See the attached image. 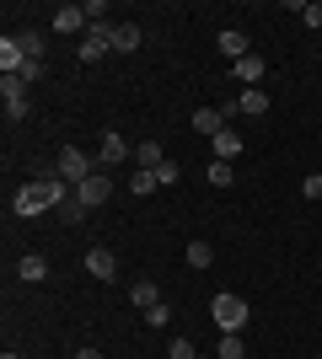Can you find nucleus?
Wrapping results in <instances>:
<instances>
[{"instance_id": "nucleus-1", "label": "nucleus", "mask_w": 322, "mask_h": 359, "mask_svg": "<svg viewBox=\"0 0 322 359\" xmlns=\"http://www.w3.org/2000/svg\"><path fill=\"white\" fill-rule=\"evenodd\" d=\"M70 194H76L70 182H60V177H38V182H27V188H16L11 215H16V220H32V215H43V210H60Z\"/></svg>"}, {"instance_id": "nucleus-2", "label": "nucleus", "mask_w": 322, "mask_h": 359, "mask_svg": "<svg viewBox=\"0 0 322 359\" xmlns=\"http://www.w3.org/2000/svg\"><path fill=\"white\" fill-rule=\"evenodd\" d=\"M92 172H97V161H92V156H86L81 145H65V150H60V166H54V177H60V182L81 188V182L92 177Z\"/></svg>"}, {"instance_id": "nucleus-3", "label": "nucleus", "mask_w": 322, "mask_h": 359, "mask_svg": "<svg viewBox=\"0 0 322 359\" xmlns=\"http://www.w3.org/2000/svg\"><path fill=\"white\" fill-rule=\"evenodd\" d=\"M210 316H215V327H220V332H242L247 327V300L220 290V295L210 300Z\"/></svg>"}, {"instance_id": "nucleus-4", "label": "nucleus", "mask_w": 322, "mask_h": 359, "mask_svg": "<svg viewBox=\"0 0 322 359\" xmlns=\"http://www.w3.org/2000/svg\"><path fill=\"white\" fill-rule=\"evenodd\" d=\"M0 102H6V118L22 123L27 118V81L22 75H0Z\"/></svg>"}, {"instance_id": "nucleus-5", "label": "nucleus", "mask_w": 322, "mask_h": 359, "mask_svg": "<svg viewBox=\"0 0 322 359\" xmlns=\"http://www.w3.org/2000/svg\"><path fill=\"white\" fill-rule=\"evenodd\" d=\"M107 48H113V22H97V27L86 32V38H81L76 60H81V65H97V60L107 54Z\"/></svg>"}, {"instance_id": "nucleus-6", "label": "nucleus", "mask_w": 322, "mask_h": 359, "mask_svg": "<svg viewBox=\"0 0 322 359\" xmlns=\"http://www.w3.org/2000/svg\"><path fill=\"white\" fill-rule=\"evenodd\" d=\"M76 198L86 204V210H102L107 198H113V177H107V172H92V177L76 188Z\"/></svg>"}, {"instance_id": "nucleus-7", "label": "nucleus", "mask_w": 322, "mask_h": 359, "mask_svg": "<svg viewBox=\"0 0 322 359\" xmlns=\"http://www.w3.org/2000/svg\"><path fill=\"white\" fill-rule=\"evenodd\" d=\"M86 273H92L97 285L119 279V257H113V247H92V252H86Z\"/></svg>"}, {"instance_id": "nucleus-8", "label": "nucleus", "mask_w": 322, "mask_h": 359, "mask_svg": "<svg viewBox=\"0 0 322 359\" xmlns=\"http://www.w3.org/2000/svg\"><path fill=\"white\" fill-rule=\"evenodd\" d=\"M54 32H81V38H86V32H92L86 6H60V11H54Z\"/></svg>"}, {"instance_id": "nucleus-9", "label": "nucleus", "mask_w": 322, "mask_h": 359, "mask_svg": "<svg viewBox=\"0 0 322 359\" xmlns=\"http://www.w3.org/2000/svg\"><path fill=\"white\" fill-rule=\"evenodd\" d=\"M231 70H236V81H242V86H263V75H269V60H263V54H242V60L231 65Z\"/></svg>"}, {"instance_id": "nucleus-10", "label": "nucleus", "mask_w": 322, "mask_h": 359, "mask_svg": "<svg viewBox=\"0 0 322 359\" xmlns=\"http://www.w3.org/2000/svg\"><path fill=\"white\" fill-rule=\"evenodd\" d=\"M16 279H22V285H43V279H48V257L43 252L16 257Z\"/></svg>"}, {"instance_id": "nucleus-11", "label": "nucleus", "mask_w": 322, "mask_h": 359, "mask_svg": "<svg viewBox=\"0 0 322 359\" xmlns=\"http://www.w3.org/2000/svg\"><path fill=\"white\" fill-rule=\"evenodd\" d=\"M210 150H215V161H236V156L247 150V140L236 135V129H220V135L210 140Z\"/></svg>"}, {"instance_id": "nucleus-12", "label": "nucleus", "mask_w": 322, "mask_h": 359, "mask_svg": "<svg viewBox=\"0 0 322 359\" xmlns=\"http://www.w3.org/2000/svg\"><path fill=\"white\" fill-rule=\"evenodd\" d=\"M123 156H129V140H123L119 129H107V135L97 140V161H102V166H113V161H123Z\"/></svg>"}, {"instance_id": "nucleus-13", "label": "nucleus", "mask_w": 322, "mask_h": 359, "mask_svg": "<svg viewBox=\"0 0 322 359\" xmlns=\"http://www.w3.org/2000/svg\"><path fill=\"white\" fill-rule=\"evenodd\" d=\"M22 65H27V54H22V38H11V32H6V38H0V70L16 75Z\"/></svg>"}, {"instance_id": "nucleus-14", "label": "nucleus", "mask_w": 322, "mask_h": 359, "mask_svg": "<svg viewBox=\"0 0 322 359\" xmlns=\"http://www.w3.org/2000/svg\"><path fill=\"white\" fill-rule=\"evenodd\" d=\"M215 48L226 54V60H242V54H253V43H247V32H236V27H226L220 38H215Z\"/></svg>"}, {"instance_id": "nucleus-15", "label": "nucleus", "mask_w": 322, "mask_h": 359, "mask_svg": "<svg viewBox=\"0 0 322 359\" xmlns=\"http://www.w3.org/2000/svg\"><path fill=\"white\" fill-rule=\"evenodd\" d=\"M194 129H199L204 140H215L220 129H231V123H226V113H220V107H199V113H194Z\"/></svg>"}, {"instance_id": "nucleus-16", "label": "nucleus", "mask_w": 322, "mask_h": 359, "mask_svg": "<svg viewBox=\"0 0 322 359\" xmlns=\"http://www.w3.org/2000/svg\"><path fill=\"white\" fill-rule=\"evenodd\" d=\"M129 300H135V311H151V306H161V290H156V279H135V285H129Z\"/></svg>"}, {"instance_id": "nucleus-17", "label": "nucleus", "mask_w": 322, "mask_h": 359, "mask_svg": "<svg viewBox=\"0 0 322 359\" xmlns=\"http://www.w3.org/2000/svg\"><path fill=\"white\" fill-rule=\"evenodd\" d=\"M161 161H167V150L156 145V140H140V150H135V172H156Z\"/></svg>"}, {"instance_id": "nucleus-18", "label": "nucleus", "mask_w": 322, "mask_h": 359, "mask_svg": "<svg viewBox=\"0 0 322 359\" xmlns=\"http://www.w3.org/2000/svg\"><path fill=\"white\" fill-rule=\"evenodd\" d=\"M113 48H119V54H135L140 48V27L135 22H113Z\"/></svg>"}, {"instance_id": "nucleus-19", "label": "nucleus", "mask_w": 322, "mask_h": 359, "mask_svg": "<svg viewBox=\"0 0 322 359\" xmlns=\"http://www.w3.org/2000/svg\"><path fill=\"white\" fill-rule=\"evenodd\" d=\"M236 102H242V113H253V118H263V113H269V97H263V86H242V97H236Z\"/></svg>"}, {"instance_id": "nucleus-20", "label": "nucleus", "mask_w": 322, "mask_h": 359, "mask_svg": "<svg viewBox=\"0 0 322 359\" xmlns=\"http://www.w3.org/2000/svg\"><path fill=\"white\" fill-rule=\"evenodd\" d=\"M16 38H22V54H27V60H38V65H43V54H48L43 32H38V27H27V32H16Z\"/></svg>"}, {"instance_id": "nucleus-21", "label": "nucleus", "mask_w": 322, "mask_h": 359, "mask_svg": "<svg viewBox=\"0 0 322 359\" xmlns=\"http://www.w3.org/2000/svg\"><path fill=\"white\" fill-rule=\"evenodd\" d=\"M188 269H210V263H215V247H210V241H188Z\"/></svg>"}, {"instance_id": "nucleus-22", "label": "nucleus", "mask_w": 322, "mask_h": 359, "mask_svg": "<svg viewBox=\"0 0 322 359\" xmlns=\"http://www.w3.org/2000/svg\"><path fill=\"white\" fill-rule=\"evenodd\" d=\"M215 359H247L242 332H220V354H215Z\"/></svg>"}, {"instance_id": "nucleus-23", "label": "nucleus", "mask_w": 322, "mask_h": 359, "mask_svg": "<svg viewBox=\"0 0 322 359\" xmlns=\"http://www.w3.org/2000/svg\"><path fill=\"white\" fill-rule=\"evenodd\" d=\"M60 220H65V225H81V220H86V204H81V198L70 194V198L60 204Z\"/></svg>"}, {"instance_id": "nucleus-24", "label": "nucleus", "mask_w": 322, "mask_h": 359, "mask_svg": "<svg viewBox=\"0 0 322 359\" xmlns=\"http://www.w3.org/2000/svg\"><path fill=\"white\" fill-rule=\"evenodd\" d=\"M156 188H161V182H156V172H135V177H129V194H156Z\"/></svg>"}, {"instance_id": "nucleus-25", "label": "nucleus", "mask_w": 322, "mask_h": 359, "mask_svg": "<svg viewBox=\"0 0 322 359\" xmlns=\"http://www.w3.org/2000/svg\"><path fill=\"white\" fill-rule=\"evenodd\" d=\"M210 182H215V188H231V182H236L231 161H210Z\"/></svg>"}, {"instance_id": "nucleus-26", "label": "nucleus", "mask_w": 322, "mask_h": 359, "mask_svg": "<svg viewBox=\"0 0 322 359\" xmlns=\"http://www.w3.org/2000/svg\"><path fill=\"white\" fill-rule=\"evenodd\" d=\"M177 177H183V166H177V161H161V166H156V182H161V188H172Z\"/></svg>"}, {"instance_id": "nucleus-27", "label": "nucleus", "mask_w": 322, "mask_h": 359, "mask_svg": "<svg viewBox=\"0 0 322 359\" xmlns=\"http://www.w3.org/2000/svg\"><path fill=\"white\" fill-rule=\"evenodd\" d=\"M167 359H199V354H194V338H172Z\"/></svg>"}, {"instance_id": "nucleus-28", "label": "nucleus", "mask_w": 322, "mask_h": 359, "mask_svg": "<svg viewBox=\"0 0 322 359\" xmlns=\"http://www.w3.org/2000/svg\"><path fill=\"white\" fill-rule=\"evenodd\" d=\"M145 322H151V327H167V322H172V306H167V300H161V306H151V311H145Z\"/></svg>"}, {"instance_id": "nucleus-29", "label": "nucleus", "mask_w": 322, "mask_h": 359, "mask_svg": "<svg viewBox=\"0 0 322 359\" xmlns=\"http://www.w3.org/2000/svg\"><path fill=\"white\" fill-rule=\"evenodd\" d=\"M301 22H307V27H322V0H307V6H301Z\"/></svg>"}, {"instance_id": "nucleus-30", "label": "nucleus", "mask_w": 322, "mask_h": 359, "mask_svg": "<svg viewBox=\"0 0 322 359\" xmlns=\"http://www.w3.org/2000/svg\"><path fill=\"white\" fill-rule=\"evenodd\" d=\"M16 75H22V81H27V86H32V81H43V65H38V60H27V65H22V70H16Z\"/></svg>"}, {"instance_id": "nucleus-31", "label": "nucleus", "mask_w": 322, "mask_h": 359, "mask_svg": "<svg viewBox=\"0 0 322 359\" xmlns=\"http://www.w3.org/2000/svg\"><path fill=\"white\" fill-rule=\"evenodd\" d=\"M301 194H307V198H322V172H311V177L301 182Z\"/></svg>"}, {"instance_id": "nucleus-32", "label": "nucleus", "mask_w": 322, "mask_h": 359, "mask_svg": "<svg viewBox=\"0 0 322 359\" xmlns=\"http://www.w3.org/2000/svg\"><path fill=\"white\" fill-rule=\"evenodd\" d=\"M76 359H102V348H81V354Z\"/></svg>"}, {"instance_id": "nucleus-33", "label": "nucleus", "mask_w": 322, "mask_h": 359, "mask_svg": "<svg viewBox=\"0 0 322 359\" xmlns=\"http://www.w3.org/2000/svg\"><path fill=\"white\" fill-rule=\"evenodd\" d=\"M311 359H317V354H311Z\"/></svg>"}]
</instances>
